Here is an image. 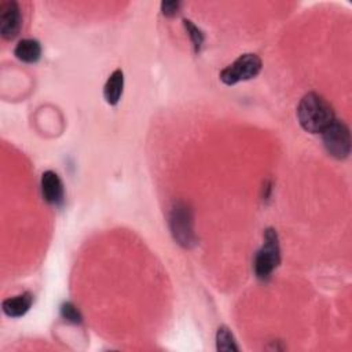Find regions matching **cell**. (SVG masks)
<instances>
[{"instance_id":"6da1fadb","label":"cell","mask_w":352,"mask_h":352,"mask_svg":"<svg viewBox=\"0 0 352 352\" xmlns=\"http://www.w3.org/2000/svg\"><path fill=\"white\" fill-rule=\"evenodd\" d=\"M297 117L300 126L307 133L319 134L334 122V111L323 96L310 92L300 100Z\"/></svg>"},{"instance_id":"7a4b0ae2","label":"cell","mask_w":352,"mask_h":352,"mask_svg":"<svg viewBox=\"0 0 352 352\" xmlns=\"http://www.w3.org/2000/svg\"><path fill=\"white\" fill-rule=\"evenodd\" d=\"M280 265V243L275 230L267 228L265 232V245L255 258V273L262 281L271 277L273 271Z\"/></svg>"},{"instance_id":"3957f363","label":"cell","mask_w":352,"mask_h":352,"mask_svg":"<svg viewBox=\"0 0 352 352\" xmlns=\"http://www.w3.org/2000/svg\"><path fill=\"white\" fill-rule=\"evenodd\" d=\"M260 70V58L256 54H244L221 70L220 80L227 85H234L240 81H247L256 77Z\"/></svg>"},{"instance_id":"277c9868","label":"cell","mask_w":352,"mask_h":352,"mask_svg":"<svg viewBox=\"0 0 352 352\" xmlns=\"http://www.w3.org/2000/svg\"><path fill=\"white\" fill-rule=\"evenodd\" d=\"M171 230L176 243L185 248L194 244L193 212L185 202H178L171 212Z\"/></svg>"},{"instance_id":"5b68a950","label":"cell","mask_w":352,"mask_h":352,"mask_svg":"<svg viewBox=\"0 0 352 352\" xmlns=\"http://www.w3.org/2000/svg\"><path fill=\"white\" fill-rule=\"evenodd\" d=\"M321 134H322L323 145L330 156H333L334 159H338V160L347 159L349 156L351 135H349L348 127L344 123L334 120Z\"/></svg>"},{"instance_id":"8992f818","label":"cell","mask_w":352,"mask_h":352,"mask_svg":"<svg viewBox=\"0 0 352 352\" xmlns=\"http://www.w3.org/2000/svg\"><path fill=\"white\" fill-rule=\"evenodd\" d=\"M23 27V17L16 2H3L0 6V33L3 39H14Z\"/></svg>"},{"instance_id":"52a82bcc","label":"cell","mask_w":352,"mask_h":352,"mask_svg":"<svg viewBox=\"0 0 352 352\" xmlns=\"http://www.w3.org/2000/svg\"><path fill=\"white\" fill-rule=\"evenodd\" d=\"M42 193H43V198L49 204L59 205L64 201V185L55 172L47 171L43 174Z\"/></svg>"},{"instance_id":"ba28073f","label":"cell","mask_w":352,"mask_h":352,"mask_svg":"<svg viewBox=\"0 0 352 352\" xmlns=\"http://www.w3.org/2000/svg\"><path fill=\"white\" fill-rule=\"evenodd\" d=\"M123 88H124V73L120 69H117L110 75V77L105 84L103 95L106 102L109 105L119 103L123 95Z\"/></svg>"},{"instance_id":"9c48e42d","label":"cell","mask_w":352,"mask_h":352,"mask_svg":"<svg viewBox=\"0 0 352 352\" xmlns=\"http://www.w3.org/2000/svg\"><path fill=\"white\" fill-rule=\"evenodd\" d=\"M32 303H33V296H32V293L27 292L24 295L5 300L2 307L8 316L20 318V316H24L29 311V308L32 307Z\"/></svg>"},{"instance_id":"30bf717a","label":"cell","mask_w":352,"mask_h":352,"mask_svg":"<svg viewBox=\"0 0 352 352\" xmlns=\"http://www.w3.org/2000/svg\"><path fill=\"white\" fill-rule=\"evenodd\" d=\"M14 54L25 64H35L42 57V47L40 43L35 39H24L17 44Z\"/></svg>"},{"instance_id":"8fae6325","label":"cell","mask_w":352,"mask_h":352,"mask_svg":"<svg viewBox=\"0 0 352 352\" xmlns=\"http://www.w3.org/2000/svg\"><path fill=\"white\" fill-rule=\"evenodd\" d=\"M216 347L217 351H240L236 338H234L231 330L227 326H220L216 333Z\"/></svg>"},{"instance_id":"7c38bea8","label":"cell","mask_w":352,"mask_h":352,"mask_svg":"<svg viewBox=\"0 0 352 352\" xmlns=\"http://www.w3.org/2000/svg\"><path fill=\"white\" fill-rule=\"evenodd\" d=\"M183 24H185V28L187 29V33H189V36H190L193 44H194L195 53H198L200 49H201V46H202V43H204V35H202V32H201L191 21H189V20H183Z\"/></svg>"},{"instance_id":"4fadbf2b","label":"cell","mask_w":352,"mask_h":352,"mask_svg":"<svg viewBox=\"0 0 352 352\" xmlns=\"http://www.w3.org/2000/svg\"><path fill=\"white\" fill-rule=\"evenodd\" d=\"M61 315L64 319H66L68 322H72V323H80L81 322V314L80 311L72 304V303H64L62 307H61Z\"/></svg>"},{"instance_id":"5bb4252c","label":"cell","mask_w":352,"mask_h":352,"mask_svg":"<svg viewBox=\"0 0 352 352\" xmlns=\"http://www.w3.org/2000/svg\"><path fill=\"white\" fill-rule=\"evenodd\" d=\"M179 9H180V3L179 2H163L161 3V12L167 17L175 16L179 12Z\"/></svg>"}]
</instances>
